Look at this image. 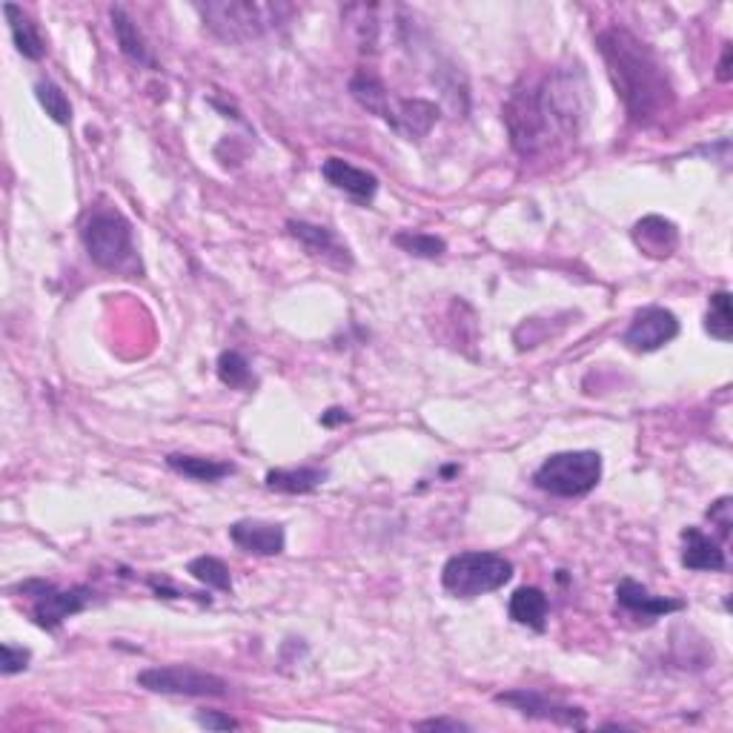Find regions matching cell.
I'll return each mask as SVG.
<instances>
[{
	"label": "cell",
	"mask_w": 733,
	"mask_h": 733,
	"mask_svg": "<svg viewBox=\"0 0 733 733\" xmlns=\"http://www.w3.org/2000/svg\"><path fill=\"white\" fill-rule=\"evenodd\" d=\"M501 118L515 153L522 158H536L556 141L579 135L588 118L585 78L576 69H556L538 84H522L510 92Z\"/></svg>",
	"instance_id": "obj_1"
},
{
	"label": "cell",
	"mask_w": 733,
	"mask_h": 733,
	"mask_svg": "<svg viewBox=\"0 0 733 733\" xmlns=\"http://www.w3.org/2000/svg\"><path fill=\"white\" fill-rule=\"evenodd\" d=\"M596 46L608 66L610 84L622 98L624 112L631 115L633 124L651 126L670 115L676 103L674 84L654 46L624 26H608L599 32Z\"/></svg>",
	"instance_id": "obj_2"
},
{
	"label": "cell",
	"mask_w": 733,
	"mask_h": 733,
	"mask_svg": "<svg viewBox=\"0 0 733 733\" xmlns=\"http://www.w3.org/2000/svg\"><path fill=\"white\" fill-rule=\"evenodd\" d=\"M203 26L224 44H247L278 30L296 12L290 3H253V0H210L198 3Z\"/></svg>",
	"instance_id": "obj_3"
},
{
	"label": "cell",
	"mask_w": 733,
	"mask_h": 733,
	"mask_svg": "<svg viewBox=\"0 0 733 733\" xmlns=\"http://www.w3.org/2000/svg\"><path fill=\"white\" fill-rule=\"evenodd\" d=\"M80 241L92 264L110 273H124L135 264L132 224L124 212L107 203H98L80 221Z\"/></svg>",
	"instance_id": "obj_4"
},
{
	"label": "cell",
	"mask_w": 733,
	"mask_h": 733,
	"mask_svg": "<svg viewBox=\"0 0 733 733\" xmlns=\"http://www.w3.org/2000/svg\"><path fill=\"white\" fill-rule=\"evenodd\" d=\"M513 579V562L487 551H467L451 556L442 567L444 590L456 599H476L493 593Z\"/></svg>",
	"instance_id": "obj_5"
},
{
	"label": "cell",
	"mask_w": 733,
	"mask_h": 733,
	"mask_svg": "<svg viewBox=\"0 0 733 733\" xmlns=\"http://www.w3.org/2000/svg\"><path fill=\"white\" fill-rule=\"evenodd\" d=\"M602 481V456L596 451L553 453L533 473V485L559 499H581Z\"/></svg>",
	"instance_id": "obj_6"
},
{
	"label": "cell",
	"mask_w": 733,
	"mask_h": 733,
	"mask_svg": "<svg viewBox=\"0 0 733 733\" xmlns=\"http://www.w3.org/2000/svg\"><path fill=\"white\" fill-rule=\"evenodd\" d=\"M15 593L30 596L32 599V619L44 631H58L69 617H78L80 610H87L92 602V590L78 585V588H55L52 581L30 579L18 585Z\"/></svg>",
	"instance_id": "obj_7"
},
{
	"label": "cell",
	"mask_w": 733,
	"mask_h": 733,
	"mask_svg": "<svg viewBox=\"0 0 733 733\" xmlns=\"http://www.w3.org/2000/svg\"><path fill=\"white\" fill-rule=\"evenodd\" d=\"M135 682L149 693H164V697H201V699H221L230 693V682L207 670L189 668V665H160V668L141 670Z\"/></svg>",
	"instance_id": "obj_8"
},
{
	"label": "cell",
	"mask_w": 733,
	"mask_h": 733,
	"mask_svg": "<svg viewBox=\"0 0 733 733\" xmlns=\"http://www.w3.org/2000/svg\"><path fill=\"white\" fill-rule=\"evenodd\" d=\"M679 335V319L665 307H645L633 315L631 327L624 330L622 344L633 353H654Z\"/></svg>",
	"instance_id": "obj_9"
},
{
	"label": "cell",
	"mask_w": 733,
	"mask_h": 733,
	"mask_svg": "<svg viewBox=\"0 0 733 733\" xmlns=\"http://www.w3.org/2000/svg\"><path fill=\"white\" fill-rule=\"evenodd\" d=\"M496 702L510 704V708H515V711L531 719H547V722L567 728H585V711L581 708L551 699L542 690H508V693H499Z\"/></svg>",
	"instance_id": "obj_10"
},
{
	"label": "cell",
	"mask_w": 733,
	"mask_h": 733,
	"mask_svg": "<svg viewBox=\"0 0 733 733\" xmlns=\"http://www.w3.org/2000/svg\"><path fill=\"white\" fill-rule=\"evenodd\" d=\"M287 233L312 255V258H321L324 264L335 269H349L353 267V255L344 247L342 241L335 238L333 230L321 224H310V221H287Z\"/></svg>",
	"instance_id": "obj_11"
},
{
	"label": "cell",
	"mask_w": 733,
	"mask_h": 733,
	"mask_svg": "<svg viewBox=\"0 0 733 733\" xmlns=\"http://www.w3.org/2000/svg\"><path fill=\"white\" fill-rule=\"evenodd\" d=\"M617 604L624 610V613H631L633 619H640L642 624H654L656 619L685 610L682 599L654 596L645 585H640V581L633 579H622L617 585Z\"/></svg>",
	"instance_id": "obj_12"
},
{
	"label": "cell",
	"mask_w": 733,
	"mask_h": 733,
	"mask_svg": "<svg viewBox=\"0 0 733 733\" xmlns=\"http://www.w3.org/2000/svg\"><path fill=\"white\" fill-rule=\"evenodd\" d=\"M230 538L235 547L253 556H281L284 545H287V533L281 524L258 522V519H241L230 527Z\"/></svg>",
	"instance_id": "obj_13"
},
{
	"label": "cell",
	"mask_w": 733,
	"mask_h": 733,
	"mask_svg": "<svg viewBox=\"0 0 733 733\" xmlns=\"http://www.w3.org/2000/svg\"><path fill=\"white\" fill-rule=\"evenodd\" d=\"M438 121V107L424 98H404L392 103L390 121L387 126L404 135L407 141H422Z\"/></svg>",
	"instance_id": "obj_14"
},
{
	"label": "cell",
	"mask_w": 733,
	"mask_h": 733,
	"mask_svg": "<svg viewBox=\"0 0 733 733\" xmlns=\"http://www.w3.org/2000/svg\"><path fill=\"white\" fill-rule=\"evenodd\" d=\"M321 175L330 187L342 189L349 198H356L358 203H370L378 192V178L367 169L353 167L344 158H327L321 164Z\"/></svg>",
	"instance_id": "obj_15"
},
{
	"label": "cell",
	"mask_w": 733,
	"mask_h": 733,
	"mask_svg": "<svg viewBox=\"0 0 733 733\" xmlns=\"http://www.w3.org/2000/svg\"><path fill=\"white\" fill-rule=\"evenodd\" d=\"M633 241L651 258H668L679 247V230L674 221L662 219V215H645L633 226Z\"/></svg>",
	"instance_id": "obj_16"
},
{
	"label": "cell",
	"mask_w": 733,
	"mask_h": 733,
	"mask_svg": "<svg viewBox=\"0 0 733 733\" xmlns=\"http://www.w3.org/2000/svg\"><path fill=\"white\" fill-rule=\"evenodd\" d=\"M682 565L688 570H711V574H722L728 567L725 551L713 542L711 536H704L699 527H685L682 531Z\"/></svg>",
	"instance_id": "obj_17"
},
{
	"label": "cell",
	"mask_w": 733,
	"mask_h": 733,
	"mask_svg": "<svg viewBox=\"0 0 733 733\" xmlns=\"http://www.w3.org/2000/svg\"><path fill=\"white\" fill-rule=\"evenodd\" d=\"M110 18H112V32H115V41L118 46H121V52H124V58H130L132 64L155 69V58L149 55V46H146L138 23L132 21L130 12H126L124 7H112Z\"/></svg>",
	"instance_id": "obj_18"
},
{
	"label": "cell",
	"mask_w": 733,
	"mask_h": 733,
	"mask_svg": "<svg viewBox=\"0 0 733 733\" xmlns=\"http://www.w3.org/2000/svg\"><path fill=\"white\" fill-rule=\"evenodd\" d=\"M349 95L356 98L358 107H364L367 112H373L376 118H381V121H390V112H392V98L390 92H387L385 80L378 78V75L367 73V69H358L353 78H349Z\"/></svg>",
	"instance_id": "obj_19"
},
{
	"label": "cell",
	"mask_w": 733,
	"mask_h": 733,
	"mask_svg": "<svg viewBox=\"0 0 733 733\" xmlns=\"http://www.w3.org/2000/svg\"><path fill=\"white\" fill-rule=\"evenodd\" d=\"M510 619L515 624H524L536 633H545L547 613H551V602H547L545 590L538 588H519L510 596Z\"/></svg>",
	"instance_id": "obj_20"
},
{
	"label": "cell",
	"mask_w": 733,
	"mask_h": 733,
	"mask_svg": "<svg viewBox=\"0 0 733 733\" xmlns=\"http://www.w3.org/2000/svg\"><path fill=\"white\" fill-rule=\"evenodd\" d=\"M3 15L9 21V32H12V41H15L18 52H21L26 60H41L46 55V41L37 30V23H32V18L23 12L15 3H3Z\"/></svg>",
	"instance_id": "obj_21"
},
{
	"label": "cell",
	"mask_w": 733,
	"mask_h": 733,
	"mask_svg": "<svg viewBox=\"0 0 733 733\" xmlns=\"http://www.w3.org/2000/svg\"><path fill=\"white\" fill-rule=\"evenodd\" d=\"M324 481H327V470H321V467H298V470H269L264 485L269 490H276V493L307 496L312 490H319Z\"/></svg>",
	"instance_id": "obj_22"
},
{
	"label": "cell",
	"mask_w": 733,
	"mask_h": 733,
	"mask_svg": "<svg viewBox=\"0 0 733 733\" xmlns=\"http://www.w3.org/2000/svg\"><path fill=\"white\" fill-rule=\"evenodd\" d=\"M167 467L175 473H181L192 481H221L224 476H233L235 465L230 462H215V458H201V456H184V453H173L167 456Z\"/></svg>",
	"instance_id": "obj_23"
},
{
	"label": "cell",
	"mask_w": 733,
	"mask_h": 733,
	"mask_svg": "<svg viewBox=\"0 0 733 733\" xmlns=\"http://www.w3.org/2000/svg\"><path fill=\"white\" fill-rule=\"evenodd\" d=\"M215 370H219L221 385H226L230 390H253L255 387V376L253 367L244 356H241L238 349H224L219 356V364H215Z\"/></svg>",
	"instance_id": "obj_24"
},
{
	"label": "cell",
	"mask_w": 733,
	"mask_h": 733,
	"mask_svg": "<svg viewBox=\"0 0 733 733\" xmlns=\"http://www.w3.org/2000/svg\"><path fill=\"white\" fill-rule=\"evenodd\" d=\"M704 330L711 338L728 344L733 338V312H731V292L719 290L708 301V315H704Z\"/></svg>",
	"instance_id": "obj_25"
},
{
	"label": "cell",
	"mask_w": 733,
	"mask_h": 733,
	"mask_svg": "<svg viewBox=\"0 0 733 733\" xmlns=\"http://www.w3.org/2000/svg\"><path fill=\"white\" fill-rule=\"evenodd\" d=\"M187 574L201 581V585H207V588L221 590V593H233L230 567L221 559H215V556H198V559H192L187 567Z\"/></svg>",
	"instance_id": "obj_26"
},
{
	"label": "cell",
	"mask_w": 733,
	"mask_h": 733,
	"mask_svg": "<svg viewBox=\"0 0 733 733\" xmlns=\"http://www.w3.org/2000/svg\"><path fill=\"white\" fill-rule=\"evenodd\" d=\"M35 95L37 101H41V107L46 110V115H49L55 124L66 126L73 121V103H69V98H66L64 89H60L58 84H52V80H37Z\"/></svg>",
	"instance_id": "obj_27"
},
{
	"label": "cell",
	"mask_w": 733,
	"mask_h": 733,
	"mask_svg": "<svg viewBox=\"0 0 733 733\" xmlns=\"http://www.w3.org/2000/svg\"><path fill=\"white\" fill-rule=\"evenodd\" d=\"M392 244L399 249H404L407 255H415V258H427V262H436L447 253V244L438 235L430 233H399L392 235Z\"/></svg>",
	"instance_id": "obj_28"
},
{
	"label": "cell",
	"mask_w": 733,
	"mask_h": 733,
	"mask_svg": "<svg viewBox=\"0 0 733 733\" xmlns=\"http://www.w3.org/2000/svg\"><path fill=\"white\" fill-rule=\"evenodd\" d=\"M0 654H3V662H0V670H3V676H15V674H21V670L30 668L32 654L26 651V647H15L7 642V645L0 647Z\"/></svg>",
	"instance_id": "obj_29"
},
{
	"label": "cell",
	"mask_w": 733,
	"mask_h": 733,
	"mask_svg": "<svg viewBox=\"0 0 733 733\" xmlns=\"http://www.w3.org/2000/svg\"><path fill=\"white\" fill-rule=\"evenodd\" d=\"M198 725L207 728V731H238L241 722L233 717H224L219 711H201L198 713Z\"/></svg>",
	"instance_id": "obj_30"
},
{
	"label": "cell",
	"mask_w": 733,
	"mask_h": 733,
	"mask_svg": "<svg viewBox=\"0 0 733 733\" xmlns=\"http://www.w3.org/2000/svg\"><path fill=\"white\" fill-rule=\"evenodd\" d=\"M708 519H711V522L719 527V533L728 538V533H731V499L725 496V499H719L717 504H711Z\"/></svg>",
	"instance_id": "obj_31"
},
{
	"label": "cell",
	"mask_w": 733,
	"mask_h": 733,
	"mask_svg": "<svg viewBox=\"0 0 733 733\" xmlns=\"http://www.w3.org/2000/svg\"><path fill=\"white\" fill-rule=\"evenodd\" d=\"M419 731H467L465 722L458 719H427V722H419Z\"/></svg>",
	"instance_id": "obj_32"
},
{
	"label": "cell",
	"mask_w": 733,
	"mask_h": 733,
	"mask_svg": "<svg viewBox=\"0 0 733 733\" xmlns=\"http://www.w3.org/2000/svg\"><path fill=\"white\" fill-rule=\"evenodd\" d=\"M731 60H733V46L725 44V52H722V60H719V73H717V78L722 80V84L731 80Z\"/></svg>",
	"instance_id": "obj_33"
},
{
	"label": "cell",
	"mask_w": 733,
	"mask_h": 733,
	"mask_svg": "<svg viewBox=\"0 0 733 733\" xmlns=\"http://www.w3.org/2000/svg\"><path fill=\"white\" fill-rule=\"evenodd\" d=\"M342 422H349L347 410H342V407H333V410H327V413L321 415V424H324V427H335V424Z\"/></svg>",
	"instance_id": "obj_34"
}]
</instances>
